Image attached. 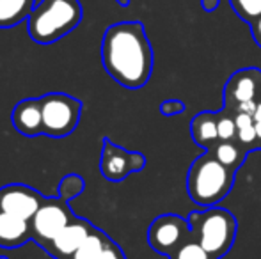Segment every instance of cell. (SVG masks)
<instances>
[{
    "instance_id": "cell-1",
    "label": "cell",
    "mask_w": 261,
    "mask_h": 259,
    "mask_svg": "<svg viewBox=\"0 0 261 259\" xmlns=\"http://www.w3.org/2000/svg\"><path fill=\"white\" fill-rule=\"evenodd\" d=\"M153 48L141 21L110 25L101 39V63L109 76L126 89H141L153 73Z\"/></svg>"
},
{
    "instance_id": "cell-2",
    "label": "cell",
    "mask_w": 261,
    "mask_h": 259,
    "mask_svg": "<svg viewBox=\"0 0 261 259\" xmlns=\"http://www.w3.org/2000/svg\"><path fill=\"white\" fill-rule=\"evenodd\" d=\"M234 174L215 158L212 151H204L192 162L187 174V194L194 204L212 208L220 204L233 190Z\"/></svg>"
},
{
    "instance_id": "cell-3",
    "label": "cell",
    "mask_w": 261,
    "mask_h": 259,
    "mask_svg": "<svg viewBox=\"0 0 261 259\" xmlns=\"http://www.w3.org/2000/svg\"><path fill=\"white\" fill-rule=\"evenodd\" d=\"M84 9L79 0H41L27 20L29 36L38 45H52L82 21Z\"/></svg>"
},
{
    "instance_id": "cell-4",
    "label": "cell",
    "mask_w": 261,
    "mask_h": 259,
    "mask_svg": "<svg viewBox=\"0 0 261 259\" xmlns=\"http://www.w3.org/2000/svg\"><path fill=\"white\" fill-rule=\"evenodd\" d=\"M192 235L215 259H222L233 249L238 235L237 217L229 210L219 206L194 210L189 213Z\"/></svg>"
},
{
    "instance_id": "cell-5",
    "label": "cell",
    "mask_w": 261,
    "mask_h": 259,
    "mask_svg": "<svg viewBox=\"0 0 261 259\" xmlns=\"http://www.w3.org/2000/svg\"><path fill=\"white\" fill-rule=\"evenodd\" d=\"M39 100L43 112V135L62 138L75 131L82 116V101L64 93H50Z\"/></svg>"
},
{
    "instance_id": "cell-6",
    "label": "cell",
    "mask_w": 261,
    "mask_h": 259,
    "mask_svg": "<svg viewBox=\"0 0 261 259\" xmlns=\"http://www.w3.org/2000/svg\"><path fill=\"white\" fill-rule=\"evenodd\" d=\"M75 218L76 215L66 200L61 197H46L31 220L32 240L39 243V247L46 245Z\"/></svg>"
},
{
    "instance_id": "cell-7",
    "label": "cell",
    "mask_w": 261,
    "mask_h": 259,
    "mask_svg": "<svg viewBox=\"0 0 261 259\" xmlns=\"http://www.w3.org/2000/svg\"><path fill=\"white\" fill-rule=\"evenodd\" d=\"M192 236L189 218L176 213L158 215L148 229V243L155 252L171 256L181 243Z\"/></svg>"
},
{
    "instance_id": "cell-8",
    "label": "cell",
    "mask_w": 261,
    "mask_h": 259,
    "mask_svg": "<svg viewBox=\"0 0 261 259\" xmlns=\"http://www.w3.org/2000/svg\"><path fill=\"white\" fill-rule=\"evenodd\" d=\"M146 156L139 151H128L121 146L114 144L110 138H103V148H101L100 158V170L105 180L112 183L126 180L130 174L141 172L146 167Z\"/></svg>"
},
{
    "instance_id": "cell-9",
    "label": "cell",
    "mask_w": 261,
    "mask_h": 259,
    "mask_svg": "<svg viewBox=\"0 0 261 259\" xmlns=\"http://www.w3.org/2000/svg\"><path fill=\"white\" fill-rule=\"evenodd\" d=\"M224 107L233 114L240 105L261 100V69L244 68L234 71L224 83Z\"/></svg>"
},
{
    "instance_id": "cell-10",
    "label": "cell",
    "mask_w": 261,
    "mask_h": 259,
    "mask_svg": "<svg viewBox=\"0 0 261 259\" xmlns=\"http://www.w3.org/2000/svg\"><path fill=\"white\" fill-rule=\"evenodd\" d=\"M45 199L46 197L38 190L21 183H11L0 188V210L29 222L45 203Z\"/></svg>"
},
{
    "instance_id": "cell-11",
    "label": "cell",
    "mask_w": 261,
    "mask_h": 259,
    "mask_svg": "<svg viewBox=\"0 0 261 259\" xmlns=\"http://www.w3.org/2000/svg\"><path fill=\"white\" fill-rule=\"evenodd\" d=\"M94 225L89 224L86 218L76 217L73 222H69L61 233L48 242L46 245H43L41 249H45L50 256L55 259H71L73 254L82 247V243L86 242V238L91 235Z\"/></svg>"
},
{
    "instance_id": "cell-12",
    "label": "cell",
    "mask_w": 261,
    "mask_h": 259,
    "mask_svg": "<svg viewBox=\"0 0 261 259\" xmlns=\"http://www.w3.org/2000/svg\"><path fill=\"white\" fill-rule=\"evenodd\" d=\"M13 126L23 137H38L43 135V112L39 98H25L18 101L13 110Z\"/></svg>"
},
{
    "instance_id": "cell-13",
    "label": "cell",
    "mask_w": 261,
    "mask_h": 259,
    "mask_svg": "<svg viewBox=\"0 0 261 259\" xmlns=\"http://www.w3.org/2000/svg\"><path fill=\"white\" fill-rule=\"evenodd\" d=\"M71 259H126L123 249L101 229L93 227L91 235L86 238Z\"/></svg>"
},
{
    "instance_id": "cell-14",
    "label": "cell",
    "mask_w": 261,
    "mask_h": 259,
    "mask_svg": "<svg viewBox=\"0 0 261 259\" xmlns=\"http://www.w3.org/2000/svg\"><path fill=\"white\" fill-rule=\"evenodd\" d=\"M32 240L31 222L0 210V249H18Z\"/></svg>"
},
{
    "instance_id": "cell-15",
    "label": "cell",
    "mask_w": 261,
    "mask_h": 259,
    "mask_svg": "<svg viewBox=\"0 0 261 259\" xmlns=\"http://www.w3.org/2000/svg\"><path fill=\"white\" fill-rule=\"evenodd\" d=\"M190 135L204 151H210L219 142V112L203 110L190 121Z\"/></svg>"
},
{
    "instance_id": "cell-16",
    "label": "cell",
    "mask_w": 261,
    "mask_h": 259,
    "mask_svg": "<svg viewBox=\"0 0 261 259\" xmlns=\"http://www.w3.org/2000/svg\"><path fill=\"white\" fill-rule=\"evenodd\" d=\"M36 0H0V28H13L29 20Z\"/></svg>"
},
{
    "instance_id": "cell-17",
    "label": "cell",
    "mask_w": 261,
    "mask_h": 259,
    "mask_svg": "<svg viewBox=\"0 0 261 259\" xmlns=\"http://www.w3.org/2000/svg\"><path fill=\"white\" fill-rule=\"evenodd\" d=\"M210 151L215 155V158L219 160L222 165H226L229 170L238 172L242 165H244L245 158L249 153L244 149V146L234 138V140H219L213 146Z\"/></svg>"
},
{
    "instance_id": "cell-18",
    "label": "cell",
    "mask_w": 261,
    "mask_h": 259,
    "mask_svg": "<svg viewBox=\"0 0 261 259\" xmlns=\"http://www.w3.org/2000/svg\"><path fill=\"white\" fill-rule=\"evenodd\" d=\"M234 121H237V140L244 146L247 153L256 151L258 133H256L254 116L245 114V112H234Z\"/></svg>"
},
{
    "instance_id": "cell-19",
    "label": "cell",
    "mask_w": 261,
    "mask_h": 259,
    "mask_svg": "<svg viewBox=\"0 0 261 259\" xmlns=\"http://www.w3.org/2000/svg\"><path fill=\"white\" fill-rule=\"evenodd\" d=\"M169 259H215V257H213L208 250H204L203 247H201V243L197 242L192 235L185 243H181V245L169 256Z\"/></svg>"
},
{
    "instance_id": "cell-20",
    "label": "cell",
    "mask_w": 261,
    "mask_h": 259,
    "mask_svg": "<svg viewBox=\"0 0 261 259\" xmlns=\"http://www.w3.org/2000/svg\"><path fill=\"white\" fill-rule=\"evenodd\" d=\"M86 190V181L84 178H80L79 174H68L61 180L57 188V194L62 200L69 203L71 199H75L76 195H80Z\"/></svg>"
},
{
    "instance_id": "cell-21",
    "label": "cell",
    "mask_w": 261,
    "mask_h": 259,
    "mask_svg": "<svg viewBox=\"0 0 261 259\" xmlns=\"http://www.w3.org/2000/svg\"><path fill=\"white\" fill-rule=\"evenodd\" d=\"M231 6L238 16L249 23L261 16V0H231Z\"/></svg>"
},
{
    "instance_id": "cell-22",
    "label": "cell",
    "mask_w": 261,
    "mask_h": 259,
    "mask_svg": "<svg viewBox=\"0 0 261 259\" xmlns=\"http://www.w3.org/2000/svg\"><path fill=\"white\" fill-rule=\"evenodd\" d=\"M237 138V121L234 114L227 110L219 112V140H234Z\"/></svg>"
},
{
    "instance_id": "cell-23",
    "label": "cell",
    "mask_w": 261,
    "mask_h": 259,
    "mask_svg": "<svg viewBox=\"0 0 261 259\" xmlns=\"http://www.w3.org/2000/svg\"><path fill=\"white\" fill-rule=\"evenodd\" d=\"M185 112V103L181 100H165L160 103V114L165 118H174Z\"/></svg>"
},
{
    "instance_id": "cell-24",
    "label": "cell",
    "mask_w": 261,
    "mask_h": 259,
    "mask_svg": "<svg viewBox=\"0 0 261 259\" xmlns=\"http://www.w3.org/2000/svg\"><path fill=\"white\" fill-rule=\"evenodd\" d=\"M251 31H252V38H254L256 45L261 48V16L256 18V20L251 23Z\"/></svg>"
},
{
    "instance_id": "cell-25",
    "label": "cell",
    "mask_w": 261,
    "mask_h": 259,
    "mask_svg": "<svg viewBox=\"0 0 261 259\" xmlns=\"http://www.w3.org/2000/svg\"><path fill=\"white\" fill-rule=\"evenodd\" d=\"M219 4H220V0H201V6H203V9H206V11H215L217 7H219Z\"/></svg>"
},
{
    "instance_id": "cell-26",
    "label": "cell",
    "mask_w": 261,
    "mask_h": 259,
    "mask_svg": "<svg viewBox=\"0 0 261 259\" xmlns=\"http://www.w3.org/2000/svg\"><path fill=\"white\" fill-rule=\"evenodd\" d=\"M256 123V133H258V148L256 149H261V121H254Z\"/></svg>"
},
{
    "instance_id": "cell-27",
    "label": "cell",
    "mask_w": 261,
    "mask_h": 259,
    "mask_svg": "<svg viewBox=\"0 0 261 259\" xmlns=\"http://www.w3.org/2000/svg\"><path fill=\"white\" fill-rule=\"evenodd\" d=\"M128 2H130V0H117V4H119V6H128Z\"/></svg>"
},
{
    "instance_id": "cell-28",
    "label": "cell",
    "mask_w": 261,
    "mask_h": 259,
    "mask_svg": "<svg viewBox=\"0 0 261 259\" xmlns=\"http://www.w3.org/2000/svg\"><path fill=\"white\" fill-rule=\"evenodd\" d=\"M0 259H7V257H2V256H0Z\"/></svg>"
}]
</instances>
